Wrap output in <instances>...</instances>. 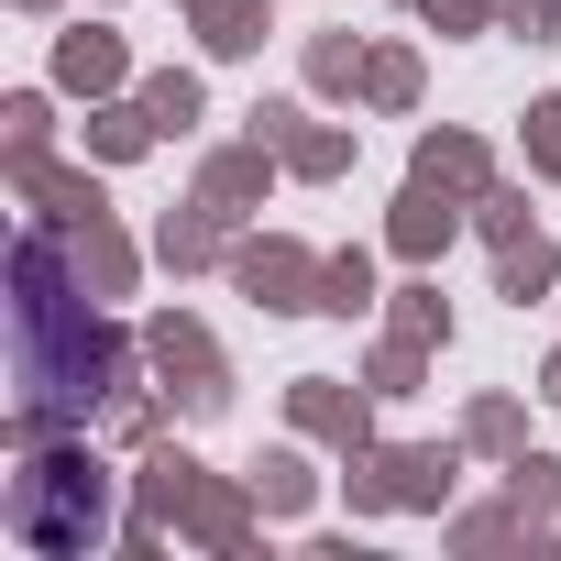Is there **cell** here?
Returning a JSON list of instances; mask_svg holds the SVG:
<instances>
[{"mask_svg": "<svg viewBox=\"0 0 561 561\" xmlns=\"http://www.w3.org/2000/svg\"><path fill=\"white\" fill-rule=\"evenodd\" d=\"M12 364H23V419H89L111 397V331L67 298L56 242H23V298H12Z\"/></svg>", "mask_w": 561, "mask_h": 561, "instance_id": "cell-1", "label": "cell"}]
</instances>
